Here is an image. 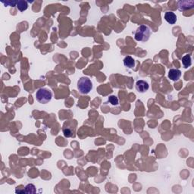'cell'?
I'll return each instance as SVG.
<instances>
[{"label":"cell","mask_w":194,"mask_h":194,"mask_svg":"<svg viewBox=\"0 0 194 194\" xmlns=\"http://www.w3.org/2000/svg\"><path fill=\"white\" fill-rule=\"evenodd\" d=\"M181 77V71L179 69H172L169 70L168 77L173 81H177Z\"/></svg>","instance_id":"cell-6"},{"label":"cell","mask_w":194,"mask_h":194,"mask_svg":"<svg viewBox=\"0 0 194 194\" xmlns=\"http://www.w3.org/2000/svg\"><path fill=\"white\" fill-rule=\"evenodd\" d=\"M165 19L170 24H174L177 22V16L173 12H166L165 14Z\"/></svg>","instance_id":"cell-7"},{"label":"cell","mask_w":194,"mask_h":194,"mask_svg":"<svg viewBox=\"0 0 194 194\" xmlns=\"http://www.w3.org/2000/svg\"><path fill=\"white\" fill-rule=\"evenodd\" d=\"M63 133H64V136L65 137H72V135H73V131L70 130L69 129V128H64V130H63Z\"/></svg>","instance_id":"cell-13"},{"label":"cell","mask_w":194,"mask_h":194,"mask_svg":"<svg viewBox=\"0 0 194 194\" xmlns=\"http://www.w3.org/2000/svg\"><path fill=\"white\" fill-rule=\"evenodd\" d=\"M151 36V30L148 26L141 25L137 29L134 38L138 42H146Z\"/></svg>","instance_id":"cell-1"},{"label":"cell","mask_w":194,"mask_h":194,"mask_svg":"<svg viewBox=\"0 0 194 194\" xmlns=\"http://www.w3.org/2000/svg\"><path fill=\"white\" fill-rule=\"evenodd\" d=\"M77 88L81 94H88L93 89V84L87 77H83L77 82Z\"/></svg>","instance_id":"cell-2"},{"label":"cell","mask_w":194,"mask_h":194,"mask_svg":"<svg viewBox=\"0 0 194 194\" xmlns=\"http://www.w3.org/2000/svg\"><path fill=\"white\" fill-rule=\"evenodd\" d=\"M178 8L181 11H185V10L191 9L194 6L193 1H179L177 3Z\"/></svg>","instance_id":"cell-5"},{"label":"cell","mask_w":194,"mask_h":194,"mask_svg":"<svg viewBox=\"0 0 194 194\" xmlns=\"http://www.w3.org/2000/svg\"><path fill=\"white\" fill-rule=\"evenodd\" d=\"M149 85L147 82L145 80H138L136 83V89L139 93H145L149 90Z\"/></svg>","instance_id":"cell-4"},{"label":"cell","mask_w":194,"mask_h":194,"mask_svg":"<svg viewBox=\"0 0 194 194\" xmlns=\"http://www.w3.org/2000/svg\"><path fill=\"white\" fill-rule=\"evenodd\" d=\"M124 65L126 68H133L135 66V60L131 57V56H126L123 60Z\"/></svg>","instance_id":"cell-8"},{"label":"cell","mask_w":194,"mask_h":194,"mask_svg":"<svg viewBox=\"0 0 194 194\" xmlns=\"http://www.w3.org/2000/svg\"><path fill=\"white\" fill-rule=\"evenodd\" d=\"M24 193H36V188L33 184H28L25 187V190H24Z\"/></svg>","instance_id":"cell-11"},{"label":"cell","mask_w":194,"mask_h":194,"mask_svg":"<svg viewBox=\"0 0 194 194\" xmlns=\"http://www.w3.org/2000/svg\"><path fill=\"white\" fill-rule=\"evenodd\" d=\"M109 102L112 104V105H119V99L116 96H110L109 97Z\"/></svg>","instance_id":"cell-12"},{"label":"cell","mask_w":194,"mask_h":194,"mask_svg":"<svg viewBox=\"0 0 194 194\" xmlns=\"http://www.w3.org/2000/svg\"><path fill=\"white\" fill-rule=\"evenodd\" d=\"M36 100L41 104H46L51 101L52 93L46 88H40L36 93Z\"/></svg>","instance_id":"cell-3"},{"label":"cell","mask_w":194,"mask_h":194,"mask_svg":"<svg viewBox=\"0 0 194 194\" xmlns=\"http://www.w3.org/2000/svg\"><path fill=\"white\" fill-rule=\"evenodd\" d=\"M17 8L20 12H24L28 8V2L24 0H19L17 3Z\"/></svg>","instance_id":"cell-9"},{"label":"cell","mask_w":194,"mask_h":194,"mask_svg":"<svg viewBox=\"0 0 194 194\" xmlns=\"http://www.w3.org/2000/svg\"><path fill=\"white\" fill-rule=\"evenodd\" d=\"M2 2L6 6L15 7L17 6V1H6V2Z\"/></svg>","instance_id":"cell-14"},{"label":"cell","mask_w":194,"mask_h":194,"mask_svg":"<svg viewBox=\"0 0 194 194\" xmlns=\"http://www.w3.org/2000/svg\"><path fill=\"white\" fill-rule=\"evenodd\" d=\"M182 63L185 68H188L191 65V57L190 55H185L182 58Z\"/></svg>","instance_id":"cell-10"}]
</instances>
